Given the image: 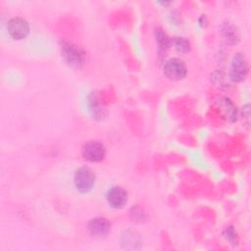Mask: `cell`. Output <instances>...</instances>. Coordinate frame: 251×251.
<instances>
[{"instance_id": "6da1fadb", "label": "cell", "mask_w": 251, "mask_h": 251, "mask_svg": "<svg viewBox=\"0 0 251 251\" xmlns=\"http://www.w3.org/2000/svg\"><path fill=\"white\" fill-rule=\"evenodd\" d=\"M61 52L65 61L72 67L78 68L84 62V52L73 42L61 41Z\"/></svg>"}, {"instance_id": "7a4b0ae2", "label": "cell", "mask_w": 251, "mask_h": 251, "mask_svg": "<svg viewBox=\"0 0 251 251\" xmlns=\"http://www.w3.org/2000/svg\"><path fill=\"white\" fill-rule=\"evenodd\" d=\"M75 186L80 193L89 192L95 183V174L88 167H81L77 169L74 176Z\"/></svg>"}, {"instance_id": "3957f363", "label": "cell", "mask_w": 251, "mask_h": 251, "mask_svg": "<svg viewBox=\"0 0 251 251\" xmlns=\"http://www.w3.org/2000/svg\"><path fill=\"white\" fill-rule=\"evenodd\" d=\"M248 73V63L245 56L241 53H236L231 59L229 77L234 82L242 81Z\"/></svg>"}, {"instance_id": "277c9868", "label": "cell", "mask_w": 251, "mask_h": 251, "mask_svg": "<svg viewBox=\"0 0 251 251\" xmlns=\"http://www.w3.org/2000/svg\"><path fill=\"white\" fill-rule=\"evenodd\" d=\"M165 75L173 80H180L186 76L187 68L184 62L178 58H171L164 65Z\"/></svg>"}, {"instance_id": "5b68a950", "label": "cell", "mask_w": 251, "mask_h": 251, "mask_svg": "<svg viewBox=\"0 0 251 251\" xmlns=\"http://www.w3.org/2000/svg\"><path fill=\"white\" fill-rule=\"evenodd\" d=\"M81 153L84 159L89 162H100L104 159L106 155L105 146L99 141H88L86 142L81 149Z\"/></svg>"}, {"instance_id": "8992f818", "label": "cell", "mask_w": 251, "mask_h": 251, "mask_svg": "<svg viewBox=\"0 0 251 251\" xmlns=\"http://www.w3.org/2000/svg\"><path fill=\"white\" fill-rule=\"evenodd\" d=\"M7 30L12 38L21 40L27 36L29 32V25L23 18H12L7 24Z\"/></svg>"}, {"instance_id": "52a82bcc", "label": "cell", "mask_w": 251, "mask_h": 251, "mask_svg": "<svg viewBox=\"0 0 251 251\" xmlns=\"http://www.w3.org/2000/svg\"><path fill=\"white\" fill-rule=\"evenodd\" d=\"M106 199L111 207L114 209H121L127 202V192L124 187L116 185L108 190Z\"/></svg>"}, {"instance_id": "ba28073f", "label": "cell", "mask_w": 251, "mask_h": 251, "mask_svg": "<svg viewBox=\"0 0 251 251\" xmlns=\"http://www.w3.org/2000/svg\"><path fill=\"white\" fill-rule=\"evenodd\" d=\"M87 228L90 234H92L93 236L102 237V236H106L110 232L111 224L106 218L96 217L89 221L87 225Z\"/></svg>"}, {"instance_id": "9c48e42d", "label": "cell", "mask_w": 251, "mask_h": 251, "mask_svg": "<svg viewBox=\"0 0 251 251\" xmlns=\"http://www.w3.org/2000/svg\"><path fill=\"white\" fill-rule=\"evenodd\" d=\"M221 34L224 37V39L229 43V44H234L239 40V33L236 28L231 23L229 22H225L221 25Z\"/></svg>"}, {"instance_id": "30bf717a", "label": "cell", "mask_w": 251, "mask_h": 251, "mask_svg": "<svg viewBox=\"0 0 251 251\" xmlns=\"http://www.w3.org/2000/svg\"><path fill=\"white\" fill-rule=\"evenodd\" d=\"M217 104L227 121L234 122L236 120V108L228 98H222L217 102Z\"/></svg>"}, {"instance_id": "8fae6325", "label": "cell", "mask_w": 251, "mask_h": 251, "mask_svg": "<svg viewBox=\"0 0 251 251\" xmlns=\"http://www.w3.org/2000/svg\"><path fill=\"white\" fill-rule=\"evenodd\" d=\"M88 108L91 115L96 119H101L104 117V107L100 104L99 97L96 93H91L88 97Z\"/></svg>"}, {"instance_id": "7c38bea8", "label": "cell", "mask_w": 251, "mask_h": 251, "mask_svg": "<svg viewBox=\"0 0 251 251\" xmlns=\"http://www.w3.org/2000/svg\"><path fill=\"white\" fill-rule=\"evenodd\" d=\"M155 38H156V42L159 45L160 51L168 49L170 47L171 39L168 36V34L161 27H157L155 29Z\"/></svg>"}, {"instance_id": "4fadbf2b", "label": "cell", "mask_w": 251, "mask_h": 251, "mask_svg": "<svg viewBox=\"0 0 251 251\" xmlns=\"http://www.w3.org/2000/svg\"><path fill=\"white\" fill-rule=\"evenodd\" d=\"M174 45L176 51L180 53L188 52L190 49V43L189 41L184 37H176L174 40Z\"/></svg>"}, {"instance_id": "5bb4252c", "label": "cell", "mask_w": 251, "mask_h": 251, "mask_svg": "<svg viewBox=\"0 0 251 251\" xmlns=\"http://www.w3.org/2000/svg\"><path fill=\"white\" fill-rule=\"evenodd\" d=\"M224 236L231 243V244H237L238 242V237H237V233L234 230L233 226H227L224 232H223Z\"/></svg>"}]
</instances>
